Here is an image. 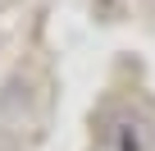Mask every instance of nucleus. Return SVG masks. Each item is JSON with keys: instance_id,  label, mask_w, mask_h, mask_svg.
<instances>
[{"instance_id": "nucleus-1", "label": "nucleus", "mask_w": 155, "mask_h": 151, "mask_svg": "<svg viewBox=\"0 0 155 151\" xmlns=\"http://www.w3.org/2000/svg\"><path fill=\"white\" fill-rule=\"evenodd\" d=\"M101 137H105L110 151H146V146H150V124L137 119L132 110H110Z\"/></svg>"}]
</instances>
